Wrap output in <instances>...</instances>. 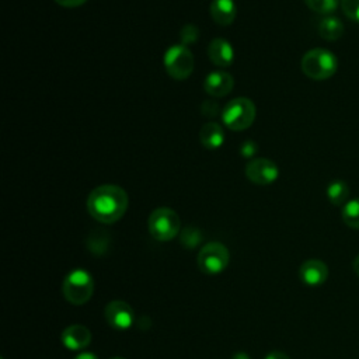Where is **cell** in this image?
<instances>
[{"label":"cell","instance_id":"obj_1","mask_svg":"<svg viewBox=\"0 0 359 359\" xmlns=\"http://www.w3.org/2000/svg\"><path fill=\"white\" fill-rule=\"evenodd\" d=\"M128 209V194L114 184H104L94 188L87 198L88 213L100 223L111 224L118 222Z\"/></svg>","mask_w":359,"mask_h":359},{"label":"cell","instance_id":"obj_2","mask_svg":"<svg viewBox=\"0 0 359 359\" xmlns=\"http://www.w3.org/2000/svg\"><path fill=\"white\" fill-rule=\"evenodd\" d=\"M304 76L313 80H327L332 77L338 69V60L332 52L324 48L307 50L300 62Z\"/></svg>","mask_w":359,"mask_h":359},{"label":"cell","instance_id":"obj_3","mask_svg":"<svg viewBox=\"0 0 359 359\" xmlns=\"http://www.w3.org/2000/svg\"><path fill=\"white\" fill-rule=\"evenodd\" d=\"M63 296L65 299L74 304L81 306L86 304L94 292V280L90 272L83 268H76L70 271L63 280Z\"/></svg>","mask_w":359,"mask_h":359},{"label":"cell","instance_id":"obj_4","mask_svg":"<svg viewBox=\"0 0 359 359\" xmlns=\"http://www.w3.org/2000/svg\"><path fill=\"white\" fill-rule=\"evenodd\" d=\"M255 114V105L250 98L237 97L224 105L222 111V121L226 128L240 132L252 125Z\"/></svg>","mask_w":359,"mask_h":359},{"label":"cell","instance_id":"obj_5","mask_svg":"<svg viewBox=\"0 0 359 359\" xmlns=\"http://www.w3.org/2000/svg\"><path fill=\"white\" fill-rule=\"evenodd\" d=\"M147 227L153 238L158 241L172 240L181 229L180 216L171 208H157L154 209L147 220Z\"/></svg>","mask_w":359,"mask_h":359},{"label":"cell","instance_id":"obj_6","mask_svg":"<svg viewBox=\"0 0 359 359\" xmlns=\"http://www.w3.org/2000/svg\"><path fill=\"white\" fill-rule=\"evenodd\" d=\"M163 60L165 72L175 80H185L194 70V55L182 43L170 46Z\"/></svg>","mask_w":359,"mask_h":359},{"label":"cell","instance_id":"obj_7","mask_svg":"<svg viewBox=\"0 0 359 359\" xmlns=\"http://www.w3.org/2000/svg\"><path fill=\"white\" fill-rule=\"evenodd\" d=\"M230 261L229 250L219 241L205 244L198 254V266L208 275H217L223 272Z\"/></svg>","mask_w":359,"mask_h":359},{"label":"cell","instance_id":"obj_8","mask_svg":"<svg viewBox=\"0 0 359 359\" xmlns=\"http://www.w3.org/2000/svg\"><path fill=\"white\" fill-rule=\"evenodd\" d=\"M247 178L257 185H269L279 175L278 165L268 158H254L245 165Z\"/></svg>","mask_w":359,"mask_h":359},{"label":"cell","instance_id":"obj_9","mask_svg":"<svg viewBox=\"0 0 359 359\" xmlns=\"http://www.w3.org/2000/svg\"><path fill=\"white\" fill-rule=\"evenodd\" d=\"M105 320L116 330H128L135 321L132 307L123 300H112L105 306Z\"/></svg>","mask_w":359,"mask_h":359},{"label":"cell","instance_id":"obj_10","mask_svg":"<svg viewBox=\"0 0 359 359\" xmlns=\"http://www.w3.org/2000/svg\"><path fill=\"white\" fill-rule=\"evenodd\" d=\"M300 280L309 286H320L328 278V266L321 259H307L300 265L299 269Z\"/></svg>","mask_w":359,"mask_h":359},{"label":"cell","instance_id":"obj_11","mask_svg":"<svg viewBox=\"0 0 359 359\" xmlns=\"http://www.w3.org/2000/svg\"><path fill=\"white\" fill-rule=\"evenodd\" d=\"M234 86V79L231 74L222 72V70H216V72H210L203 81V88L205 91L212 95V97H224L227 95Z\"/></svg>","mask_w":359,"mask_h":359},{"label":"cell","instance_id":"obj_12","mask_svg":"<svg viewBox=\"0 0 359 359\" xmlns=\"http://www.w3.org/2000/svg\"><path fill=\"white\" fill-rule=\"evenodd\" d=\"M62 342L70 351L84 349L91 342V331L83 324H72L63 330Z\"/></svg>","mask_w":359,"mask_h":359},{"label":"cell","instance_id":"obj_13","mask_svg":"<svg viewBox=\"0 0 359 359\" xmlns=\"http://www.w3.org/2000/svg\"><path fill=\"white\" fill-rule=\"evenodd\" d=\"M208 56L213 65L227 67L234 60V50L230 42L224 38H215L209 42Z\"/></svg>","mask_w":359,"mask_h":359},{"label":"cell","instance_id":"obj_14","mask_svg":"<svg viewBox=\"0 0 359 359\" xmlns=\"http://www.w3.org/2000/svg\"><path fill=\"white\" fill-rule=\"evenodd\" d=\"M210 17L219 25H230L237 15V7L234 0H212Z\"/></svg>","mask_w":359,"mask_h":359},{"label":"cell","instance_id":"obj_15","mask_svg":"<svg viewBox=\"0 0 359 359\" xmlns=\"http://www.w3.org/2000/svg\"><path fill=\"white\" fill-rule=\"evenodd\" d=\"M199 140L208 150L219 149L224 142L223 128L216 122L205 123L199 130Z\"/></svg>","mask_w":359,"mask_h":359},{"label":"cell","instance_id":"obj_16","mask_svg":"<svg viewBox=\"0 0 359 359\" xmlns=\"http://www.w3.org/2000/svg\"><path fill=\"white\" fill-rule=\"evenodd\" d=\"M317 31L320 36L325 41H337L344 34V24L335 15H323L318 21Z\"/></svg>","mask_w":359,"mask_h":359},{"label":"cell","instance_id":"obj_17","mask_svg":"<svg viewBox=\"0 0 359 359\" xmlns=\"http://www.w3.org/2000/svg\"><path fill=\"white\" fill-rule=\"evenodd\" d=\"M328 201L335 206H344L349 201V187L345 181L335 180L325 189Z\"/></svg>","mask_w":359,"mask_h":359},{"label":"cell","instance_id":"obj_18","mask_svg":"<svg viewBox=\"0 0 359 359\" xmlns=\"http://www.w3.org/2000/svg\"><path fill=\"white\" fill-rule=\"evenodd\" d=\"M342 222L355 230H359V198L349 199L341 210Z\"/></svg>","mask_w":359,"mask_h":359},{"label":"cell","instance_id":"obj_19","mask_svg":"<svg viewBox=\"0 0 359 359\" xmlns=\"http://www.w3.org/2000/svg\"><path fill=\"white\" fill-rule=\"evenodd\" d=\"M304 3L310 10L321 15H330L339 6V0H304Z\"/></svg>","mask_w":359,"mask_h":359},{"label":"cell","instance_id":"obj_20","mask_svg":"<svg viewBox=\"0 0 359 359\" xmlns=\"http://www.w3.org/2000/svg\"><path fill=\"white\" fill-rule=\"evenodd\" d=\"M180 238H181V243H182V245L185 248H194V247H196L199 244L202 237H201V233H199L198 229L187 227V229H184L181 231V237Z\"/></svg>","mask_w":359,"mask_h":359},{"label":"cell","instance_id":"obj_21","mask_svg":"<svg viewBox=\"0 0 359 359\" xmlns=\"http://www.w3.org/2000/svg\"><path fill=\"white\" fill-rule=\"evenodd\" d=\"M342 13L356 22H359V0H339Z\"/></svg>","mask_w":359,"mask_h":359},{"label":"cell","instance_id":"obj_22","mask_svg":"<svg viewBox=\"0 0 359 359\" xmlns=\"http://www.w3.org/2000/svg\"><path fill=\"white\" fill-rule=\"evenodd\" d=\"M198 35H199V31L195 25L192 24H188L185 27H182V29L180 31V38H181V43L182 45H188V43H194L196 42L198 39Z\"/></svg>","mask_w":359,"mask_h":359},{"label":"cell","instance_id":"obj_23","mask_svg":"<svg viewBox=\"0 0 359 359\" xmlns=\"http://www.w3.org/2000/svg\"><path fill=\"white\" fill-rule=\"evenodd\" d=\"M240 151H241V156H244V157H251V156H254L255 151H257V144H255L252 140H247L245 143H243Z\"/></svg>","mask_w":359,"mask_h":359},{"label":"cell","instance_id":"obj_24","mask_svg":"<svg viewBox=\"0 0 359 359\" xmlns=\"http://www.w3.org/2000/svg\"><path fill=\"white\" fill-rule=\"evenodd\" d=\"M62 7H79L84 4L87 0H55Z\"/></svg>","mask_w":359,"mask_h":359},{"label":"cell","instance_id":"obj_25","mask_svg":"<svg viewBox=\"0 0 359 359\" xmlns=\"http://www.w3.org/2000/svg\"><path fill=\"white\" fill-rule=\"evenodd\" d=\"M265 359H290V358H289L286 353L280 352V351H273V352L268 353V355L265 356Z\"/></svg>","mask_w":359,"mask_h":359},{"label":"cell","instance_id":"obj_26","mask_svg":"<svg viewBox=\"0 0 359 359\" xmlns=\"http://www.w3.org/2000/svg\"><path fill=\"white\" fill-rule=\"evenodd\" d=\"M74 359H98V358L93 352H81Z\"/></svg>","mask_w":359,"mask_h":359},{"label":"cell","instance_id":"obj_27","mask_svg":"<svg viewBox=\"0 0 359 359\" xmlns=\"http://www.w3.org/2000/svg\"><path fill=\"white\" fill-rule=\"evenodd\" d=\"M231 359H251V358L245 352H237V353L233 355Z\"/></svg>","mask_w":359,"mask_h":359},{"label":"cell","instance_id":"obj_28","mask_svg":"<svg viewBox=\"0 0 359 359\" xmlns=\"http://www.w3.org/2000/svg\"><path fill=\"white\" fill-rule=\"evenodd\" d=\"M352 268H353L355 273L359 276V255L353 259V262H352Z\"/></svg>","mask_w":359,"mask_h":359},{"label":"cell","instance_id":"obj_29","mask_svg":"<svg viewBox=\"0 0 359 359\" xmlns=\"http://www.w3.org/2000/svg\"><path fill=\"white\" fill-rule=\"evenodd\" d=\"M109 359H125V358H119V356H114V358H109Z\"/></svg>","mask_w":359,"mask_h":359}]
</instances>
